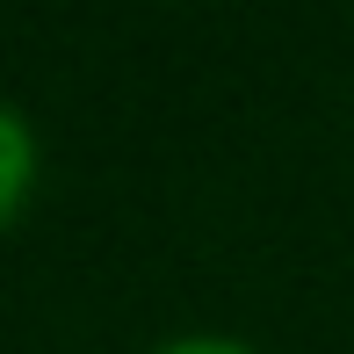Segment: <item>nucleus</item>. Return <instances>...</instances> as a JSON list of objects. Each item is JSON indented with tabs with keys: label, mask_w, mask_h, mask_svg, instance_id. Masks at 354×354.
Segmentation results:
<instances>
[{
	"label": "nucleus",
	"mask_w": 354,
	"mask_h": 354,
	"mask_svg": "<svg viewBox=\"0 0 354 354\" xmlns=\"http://www.w3.org/2000/svg\"><path fill=\"white\" fill-rule=\"evenodd\" d=\"M29 174H37V138H29V123L15 116L8 102H0V224L22 210V196H29Z\"/></svg>",
	"instance_id": "1"
},
{
	"label": "nucleus",
	"mask_w": 354,
	"mask_h": 354,
	"mask_svg": "<svg viewBox=\"0 0 354 354\" xmlns=\"http://www.w3.org/2000/svg\"><path fill=\"white\" fill-rule=\"evenodd\" d=\"M152 354H253L246 340H224V333H188V340H167Z\"/></svg>",
	"instance_id": "2"
}]
</instances>
